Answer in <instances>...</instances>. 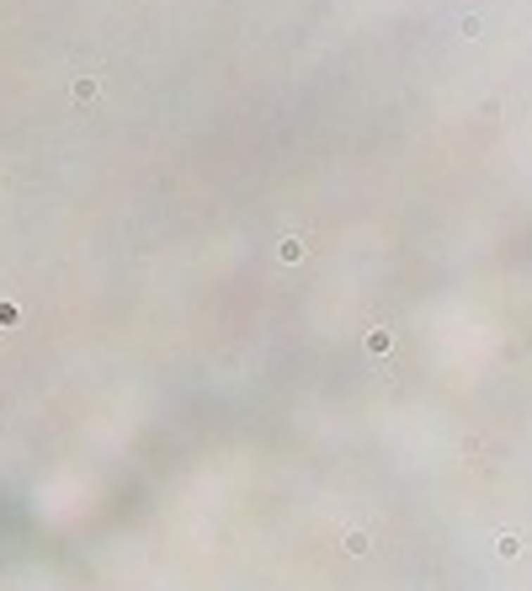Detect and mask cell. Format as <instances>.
Segmentation results:
<instances>
[{"mask_svg": "<svg viewBox=\"0 0 532 591\" xmlns=\"http://www.w3.org/2000/svg\"><path fill=\"white\" fill-rule=\"evenodd\" d=\"M96 91H101V80H96V75H80V80L70 85V97L80 101V107H85V101H91V97H96Z\"/></svg>", "mask_w": 532, "mask_h": 591, "instance_id": "obj_1", "label": "cell"}]
</instances>
